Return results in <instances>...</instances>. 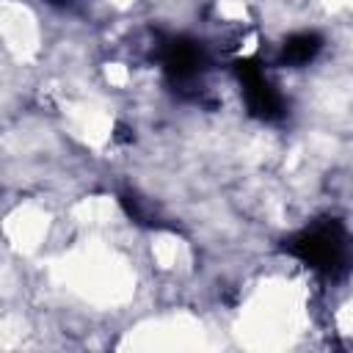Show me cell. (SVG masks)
<instances>
[{
  "label": "cell",
  "instance_id": "cell-1",
  "mask_svg": "<svg viewBox=\"0 0 353 353\" xmlns=\"http://www.w3.org/2000/svg\"><path fill=\"white\" fill-rule=\"evenodd\" d=\"M284 251L328 279H336L350 268V240L345 226L334 218H320L295 232L284 240Z\"/></svg>",
  "mask_w": 353,
  "mask_h": 353
},
{
  "label": "cell",
  "instance_id": "cell-5",
  "mask_svg": "<svg viewBox=\"0 0 353 353\" xmlns=\"http://www.w3.org/2000/svg\"><path fill=\"white\" fill-rule=\"evenodd\" d=\"M47 3H66V0H47Z\"/></svg>",
  "mask_w": 353,
  "mask_h": 353
},
{
  "label": "cell",
  "instance_id": "cell-3",
  "mask_svg": "<svg viewBox=\"0 0 353 353\" xmlns=\"http://www.w3.org/2000/svg\"><path fill=\"white\" fill-rule=\"evenodd\" d=\"M234 74L240 80V88H243V97H245V105H248L251 116H256L262 121H279L287 113L284 97L265 77V72L256 61H237Z\"/></svg>",
  "mask_w": 353,
  "mask_h": 353
},
{
  "label": "cell",
  "instance_id": "cell-2",
  "mask_svg": "<svg viewBox=\"0 0 353 353\" xmlns=\"http://www.w3.org/2000/svg\"><path fill=\"white\" fill-rule=\"evenodd\" d=\"M157 58L163 63L165 77L176 91H193L201 85V74L210 66V55L201 41L190 36H165L160 39Z\"/></svg>",
  "mask_w": 353,
  "mask_h": 353
},
{
  "label": "cell",
  "instance_id": "cell-4",
  "mask_svg": "<svg viewBox=\"0 0 353 353\" xmlns=\"http://www.w3.org/2000/svg\"><path fill=\"white\" fill-rule=\"evenodd\" d=\"M320 50H323V39L317 33H312V30H303V33L290 36L281 44L279 63H284V66H306L309 61L317 58Z\"/></svg>",
  "mask_w": 353,
  "mask_h": 353
}]
</instances>
